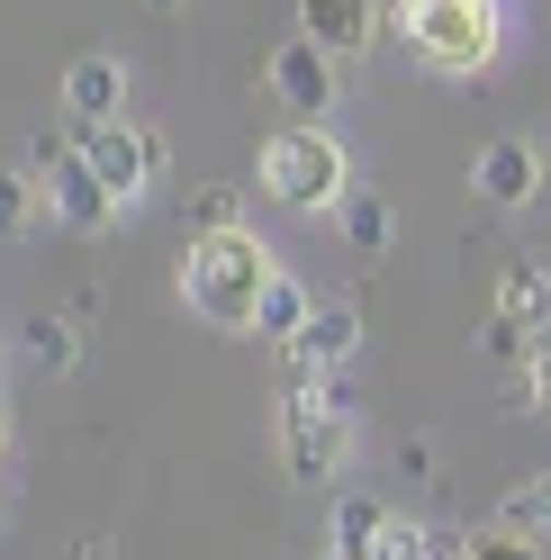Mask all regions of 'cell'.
<instances>
[{
  "label": "cell",
  "mask_w": 551,
  "mask_h": 560,
  "mask_svg": "<svg viewBox=\"0 0 551 560\" xmlns=\"http://www.w3.org/2000/svg\"><path fill=\"white\" fill-rule=\"evenodd\" d=\"M271 290V244L245 235V226H209L181 254V299L199 307L209 326H235V335H254V307Z\"/></svg>",
  "instance_id": "obj_1"
},
{
  "label": "cell",
  "mask_w": 551,
  "mask_h": 560,
  "mask_svg": "<svg viewBox=\"0 0 551 560\" xmlns=\"http://www.w3.org/2000/svg\"><path fill=\"white\" fill-rule=\"evenodd\" d=\"M262 190L290 208V218H326V208H343V190H353V163H343V145L326 136V118H298L262 145Z\"/></svg>",
  "instance_id": "obj_2"
},
{
  "label": "cell",
  "mask_w": 551,
  "mask_h": 560,
  "mask_svg": "<svg viewBox=\"0 0 551 560\" xmlns=\"http://www.w3.org/2000/svg\"><path fill=\"white\" fill-rule=\"evenodd\" d=\"M407 37H417L425 73H489L506 46L497 0H407Z\"/></svg>",
  "instance_id": "obj_3"
},
{
  "label": "cell",
  "mask_w": 551,
  "mask_h": 560,
  "mask_svg": "<svg viewBox=\"0 0 551 560\" xmlns=\"http://www.w3.org/2000/svg\"><path fill=\"white\" fill-rule=\"evenodd\" d=\"M343 452H353V407H343L326 380L317 389H290V407H281V462H290V479L326 488L343 470Z\"/></svg>",
  "instance_id": "obj_4"
},
{
  "label": "cell",
  "mask_w": 551,
  "mask_h": 560,
  "mask_svg": "<svg viewBox=\"0 0 551 560\" xmlns=\"http://www.w3.org/2000/svg\"><path fill=\"white\" fill-rule=\"evenodd\" d=\"M37 172H46V208H55V218L73 226V235H99V226H109L118 208H127L109 182H99V163L73 145V136H63V145H37Z\"/></svg>",
  "instance_id": "obj_5"
},
{
  "label": "cell",
  "mask_w": 551,
  "mask_h": 560,
  "mask_svg": "<svg viewBox=\"0 0 551 560\" xmlns=\"http://www.w3.org/2000/svg\"><path fill=\"white\" fill-rule=\"evenodd\" d=\"M73 145L99 163V182H109L118 199H145L154 172H163V145L145 127H127V118H73Z\"/></svg>",
  "instance_id": "obj_6"
},
{
  "label": "cell",
  "mask_w": 551,
  "mask_h": 560,
  "mask_svg": "<svg viewBox=\"0 0 551 560\" xmlns=\"http://www.w3.org/2000/svg\"><path fill=\"white\" fill-rule=\"evenodd\" d=\"M353 343H362V317H353L343 299L307 307V326L281 343V353H290V389H317V380H326L335 362H353Z\"/></svg>",
  "instance_id": "obj_7"
},
{
  "label": "cell",
  "mask_w": 551,
  "mask_h": 560,
  "mask_svg": "<svg viewBox=\"0 0 551 560\" xmlns=\"http://www.w3.org/2000/svg\"><path fill=\"white\" fill-rule=\"evenodd\" d=\"M470 182H479V199H489V208H534V199H542V154L525 145V136H489Z\"/></svg>",
  "instance_id": "obj_8"
},
{
  "label": "cell",
  "mask_w": 551,
  "mask_h": 560,
  "mask_svg": "<svg viewBox=\"0 0 551 560\" xmlns=\"http://www.w3.org/2000/svg\"><path fill=\"white\" fill-rule=\"evenodd\" d=\"M271 91H281V100H290L298 118L335 109V55H326V46L307 37V27H298V37H290L281 55H271Z\"/></svg>",
  "instance_id": "obj_9"
},
{
  "label": "cell",
  "mask_w": 551,
  "mask_h": 560,
  "mask_svg": "<svg viewBox=\"0 0 551 560\" xmlns=\"http://www.w3.org/2000/svg\"><path fill=\"white\" fill-rule=\"evenodd\" d=\"M63 109H73V118H118L127 109V63L118 55H73V73H63Z\"/></svg>",
  "instance_id": "obj_10"
},
{
  "label": "cell",
  "mask_w": 551,
  "mask_h": 560,
  "mask_svg": "<svg viewBox=\"0 0 551 560\" xmlns=\"http://www.w3.org/2000/svg\"><path fill=\"white\" fill-rule=\"evenodd\" d=\"M497 317L525 326V335H551V271H542L534 254H515V262L497 271Z\"/></svg>",
  "instance_id": "obj_11"
},
{
  "label": "cell",
  "mask_w": 551,
  "mask_h": 560,
  "mask_svg": "<svg viewBox=\"0 0 551 560\" xmlns=\"http://www.w3.org/2000/svg\"><path fill=\"white\" fill-rule=\"evenodd\" d=\"M298 27L326 55H362L371 46V0H298Z\"/></svg>",
  "instance_id": "obj_12"
},
{
  "label": "cell",
  "mask_w": 551,
  "mask_h": 560,
  "mask_svg": "<svg viewBox=\"0 0 551 560\" xmlns=\"http://www.w3.org/2000/svg\"><path fill=\"white\" fill-rule=\"evenodd\" d=\"M307 307H317V299H307L290 271H271V290H262V307H254V335H262V343H290V335L307 326Z\"/></svg>",
  "instance_id": "obj_13"
},
{
  "label": "cell",
  "mask_w": 551,
  "mask_h": 560,
  "mask_svg": "<svg viewBox=\"0 0 551 560\" xmlns=\"http://www.w3.org/2000/svg\"><path fill=\"white\" fill-rule=\"evenodd\" d=\"M497 534H525V542H551V479L515 488V498L497 506Z\"/></svg>",
  "instance_id": "obj_14"
},
{
  "label": "cell",
  "mask_w": 551,
  "mask_h": 560,
  "mask_svg": "<svg viewBox=\"0 0 551 560\" xmlns=\"http://www.w3.org/2000/svg\"><path fill=\"white\" fill-rule=\"evenodd\" d=\"M434 560H542L525 534H479V542H453V534H434Z\"/></svg>",
  "instance_id": "obj_15"
},
{
  "label": "cell",
  "mask_w": 551,
  "mask_h": 560,
  "mask_svg": "<svg viewBox=\"0 0 551 560\" xmlns=\"http://www.w3.org/2000/svg\"><path fill=\"white\" fill-rule=\"evenodd\" d=\"M27 362H37V371H73V362H82V343H73V326H55V317H37V326H27Z\"/></svg>",
  "instance_id": "obj_16"
},
{
  "label": "cell",
  "mask_w": 551,
  "mask_h": 560,
  "mask_svg": "<svg viewBox=\"0 0 551 560\" xmlns=\"http://www.w3.org/2000/svg\"><path fill=\"white\" fill-rule=\"evenodd\" d=\"M371 560H434V534H425V524H407V515H389L380 534H371Z\"/></svg>",
  "instance_id": "obj_17"
},
{
  "label": "cell",
  "mask_w": 551,
  "mask_h": 560,
  "mask_svg": "<svg viewBox=\"0 0 551 560\" xmlns=\"http://www.w3.org/2000/svg\"><path fill=\"white\" fill-rule=\"evenodd\" d=\"M37 199H46V182H19V172H0V235H27V226H37Z\"/></svg>",
  "instance_id": "obj_18"
},
{
  "label": "cell",
  "mask_w": 551,
  "mask_h": 560,
  "mask_svg": "<svg viewBox=\"0 0 551 560\" xmlns=\"http://www.w3.org/2000/svg\"><path fill=\"white\" fill-rule=\"evenodd\" d=\"M343 235H353L362 254H380V244H389V208H380V199H353V190H343Z\"/></svg>",
  "instance_id": "obj_19"
},
{
  "label": "cell",
  "mask_w": 551,
  "mask_h": 560,
  "mask_svg": "<svg viewBox=\"0 0 551 560\" xmlns=\"http://www.w3.org/2000/svg\"><path fill=\"white\" fill-rule=\"evenodd\" d=\"M389 524V506L380 498H335V542H371Z\"/></svg>",
  "instance_id": "obj_20"
},
{
  "label": "cell",
  "mask_w": 551,
  "mask_h": 560,
  "mask_svg": "<svg viewBox=\"0 0 551 560\" xmlns=\"http://www.w3.org/2000/svg\"><path fill=\"white\" fill-rule=\"evenodd\" d=\"M525 407L551 416V335H534V353H525Z\"/></svg>",
  "instance_id": "obj_21"
},
{
  "label": "cell",
  "mask_w": 551,
  "mask_h": 560,
  "mask_svg": "<svg viewBox=\"0 0 551 560\" xmlns=\"http://www.w3.org/2000/svg\"><path fill=\"white\" fill-rule=\"evenodd\" d=\"M199 226H235V190H209V199H199Z\"/></svg>",
  "instance_id": "obj_22"
},
{
  "label": "cell",
  "mask_w": 551,
  "mask_h": 560,
  "mask_svg": "<svg viewBox=\"0 0 551 560\" xmlns=\"http://www.w3.org/2000/svg\"><path fill=\"white\" fill-rule=\"evenodd\" d=\"M326 560H371V542H335V551H326Z\"/></svg>",
  "instance_id": "obj_23"
},
{
  "label": "cell",
  "mask_w": 551,
  "mask_h": 560,
  "mask_svg": "<svg viewBox=\"0 0 551 560\" xmlns=\"http://www.w3.org/2000/svg\"><path fill=\"white\" fill-rule=\"evenodd\" d=\"M0 443H10V398H0Z\"/></svg>",
  "instance_id": "obj_24"
},
{
  "label": "cell",
  "mask_w": 551,
  "mask_h": 560,
  "mask_svg": "<svg viewBox=\"0 0 551 560\" xmlns=\"http://www.w3.org/2000/svg\"><path fill=\"white\" fill-rule=\"evenodd\" d=\"M145 10H181V0H145Z\"/></svg>",
  "instance_id": "obj_25"
}]
</instances>
